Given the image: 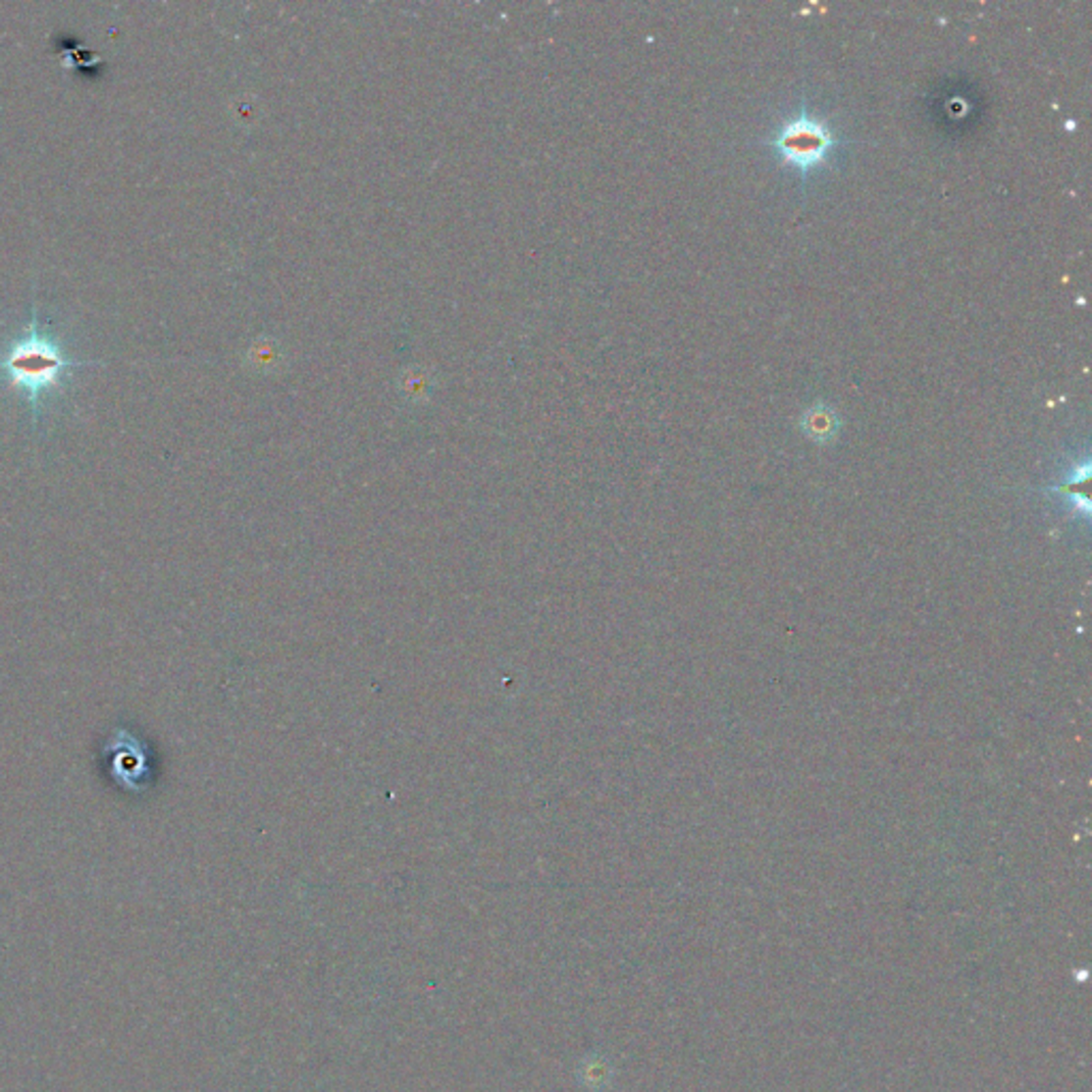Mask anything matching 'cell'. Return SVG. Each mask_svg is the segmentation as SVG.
I'll return each instance as SVG.
<instances>
[{
  "mask_svg": "<svg viewBox=\"0 0 1092 1092\" xmlns=\"http://www.w3.org/2000/svg\"><path fill=\"white\" fill-rule=\"evenodd\" d=\"M81 363H73L65 357L63 348L58 343L39 331L36 323L28 327V334L16 339L7 348L0 367L7 372L9 380L14 385L26 390L32 406H39V397L43 390L54 387L60 376L69 367H76Z\"/></svg>",
  "mask_w": 1092,
  "mask_h": 1092,
  "instance_id": "obj_1",
  "label": "cell"
},
{
  "mask_svg": "<svg viewBox=\"0 0 1092 1092\" xmlns=\"http://www.w3.org/2000/svg\"><path fill=\"white\" fill-rule=\"evenodd\" d=\"M772 145L790 167L811 171L826 161L834 139L824 122L801 114L785 122L772 139Z\"/></svg>",
  "mask_w": 1092,
  "mask_h": 1092,
  "instance_id": "obj_2",
  "label": "cell"
},
{
  "mask_svg": "<svg viewBox=\"0 0 1092 1092\" xmlns=\"http://www.w3.org/2000/svg\"><path fill=\"white\" fill-rule=\"evenodd\" d=\"M837 425H839L837 414L826 406H815L813 410H808L803 419L805 432L819 442L832 438L834 432H837Z\"/></svg>",
  "mask_w": 1092,
  "mask_h": 1092,
  "instance_id": "obj_3",
  "label": "cell"
},
{
  "mask_svg": "<svg viewBox=\"0 0 1092 1092\" xmlns=\"http://www.w3.org/2000/svg\"><path fill=\"white\" fill-rule=\"evenodd\" d=\"M280 361H282V350H280V346H278V343H276L274 339L261 338V339H256V341L252 343V346H250L248 363H250L252 367H256V370H259V372L276 370V367L280 365Z\"/></svg>",
  "mask_w": 1092,
  "mask_h": 1092,
  "instance_id": "obj_4",
  "label": "cell"
},
{
  "mask_svg": "<svg viewBox=\"0 0 1092 1092\" xmlns=\"http://www.w3.org/2000/svg\"><path fill=\"white\" fill-rule=\"evenodd\" d=\"M403 395H408L412 399H423L429 390V378L427 374H423V370L419 367H414V370L403 374Z\"/></svg>",
  "mask_w": 1092,
  "mask_h": 1092,
  "instance_id": "obj_5",
  "label": "cell"
}]
</instances>
